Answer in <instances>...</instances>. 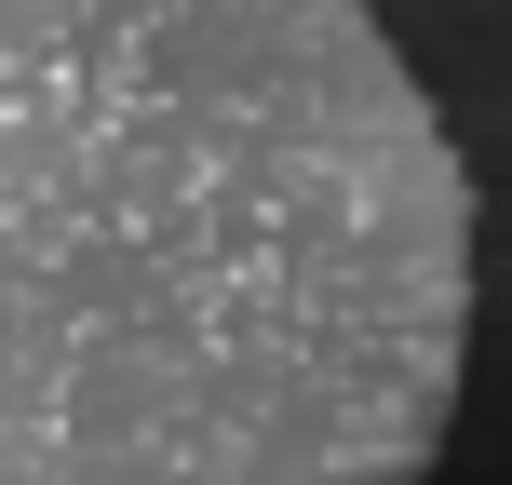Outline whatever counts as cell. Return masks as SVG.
I'll list each match as a JSON object with an SVG mask.
<instances>
[{
  "label": "cell",
  "mask_w": 512,
  "mask_h": 485,
  "mask_svg": "<svg viewBox=\"0 0 512 485\" xmlns=\"http://www.w3.org/2000/svg\"><path fill=\"white\" fill-rule=\"evenodd\" d=\"M0 485H432L472 176L364 0H0Z\"/></svg>",
  "instance_id": "obj_1"
}]
</instances>
